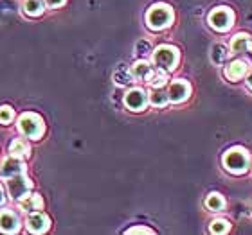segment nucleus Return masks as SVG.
<instances>
[{"label":"nucleus","instance_id":"2","mask_svg":"<svg viewBox=\"0 0 252 235\" xmlns=\"http://www.w3.org/2000/svg\"><path fill=\"white\" fill-rule=\"evenodd\" d=\"M221 162H223L227 173L231 174H243L251 167V157H249L247 149H243V147H231L229 151H225Z\"/></svg>","mask_w":252,"mask_h":235},{"label":"nucleus","instance_id":"26","mask_svg":"<svg viewBox=\"0 0 252 235\" xmlns=\"http://www.w3.org/2000/svg\"><path fill=\"white\" fill-rule=\"evenodd\" d=\"M126 234H153V230L146 226H133L130 230H126Z\"/></svg>","mask_w":252,"mask_h":235},{"label":"nucleus","instance_id":"3","mask_svg":"<svg viewBox=\"0 0 252 235\" xmlns=\"http://www.w3.org/2000/svg\"><path fill=\"white\" fill-rule=\"evenodd\" d=\"M152 59L157 68H160L164 72H171L179 65V49L173 47V45H160L152 52Z\"/></svg>","mask_w":252,"mask_h":235},{"label":"nucleus","instance_id":"30","mask_svg":"<svg viewBox=\"0 0 252 235\" xmlns=\"http://www.w3.org/2000/svg\"><path fill=\"white\" fill-rule=\"evenodd\" d=\"M247 51H249V52H252V40H251V42H249V47H247Z\"/></svg>","mask_w":252,"mask_h":235},{"label":"nucleus","instance_id":"13","mask_svg":"<svg viewBox=\"0 0 252 235\" xmlns=\"http://www.w3.org/2000/svg\"><path fill=\"white\" fill-rule=\"evenodd\" d=\"M130 72L133 76V79H137V81H150V78L153 76V68L146 59H139V61L131 65Z\"/></svg>","mask_w":252,"mask_h":235},{"label":"nucleus","instance_id":"19","mask_svg":"<svg viewBox=\"0 0 252 235\" xmlns=\"http://www.w3.org/2000/svg\"><path fill=\"white\" fill-rule=\"evenodd\" d=\"M205 207H207L211 212H220V210H223V207H225V199L221 198L218 192H213L205 199Z\"/></svg>","mask_w":252,"mask_h":235},{"label":"nucleus","instance_id":"12","mask_svg":"<svg viewBox=\"0 0 252 235\" xmlns=\"http://www.w3.org/2000/svg\"><path fill=\"white\" fill-rule=\"evenodd\" d=\"M223 74H225V78L229 79V81L236 83V81L243 79L249 74V65L245 61H242V59H234V61H231L227 65Z\"/></svg>","mask_w":252,"mask_h":235},{"label":"nucleus","instance_id":"7","mask_svg":"<svg viewBox=\"0 0 252 235\" xmlns=\"http://www.w3.org/2000/svg\"><path fill=\"white\" fill-rule=\"evenodd\" d=\"M148 94L141 88H131L125 95V104L130 111H142L148 106Z\"/></svg>","mask_w":252,"mask_h":235},{"label":"nucleus","instance_id":"21","mask_svg":"<svg viewBox=\"0 0 252 235\" xmlns=\"http://www.w3.org/2000/svg\"><path fill=\"white\" fill-rule=\"evenodd\" d=\"M148 83L152 84V88H164V84L168 83V72L158 68L157 72H153V76L150 78Z\"/></svg>","mask_w":252,"mask_h":235},{"label":"nucleus","instance_id":"24","mask_svg":"<svg viewBox=\"0 0 252 235\" xmlns=\"http://www.w3.org/2000/svg\"><path fill=\"white\" fill-rule=\"evenodd\" d=\"M13 117H15V113H13L11 106H0V124H9Z\"/></svg>","mask_w":252,"mask_h":235},{"label":"nucleus","instance_id":"23","mask_svg":"<svg viewBox=\"0 0 252 235\" xmlns=\"http://www.w3.org/2000/svg\"><path fill=\"white\" fill-rule=\"evenodd\" d=\"M209 230L213 232V234H227V232L231 230V223L227 219H216L211 223Z\"/></svg>","mask_w":252,"mask_h":235},{"label":"nucleus","instance_id":"14","mask_svg":"<svg viewBox=\"0 0 252 235\" xmlns=\"http://www.w3.org/2000/svg\"><path fill=\"white\" fill-rule=\"evenodd\" d=\"M18 207L24 212H36V210L43 209V199L38 194H29L27 192L22 199H18Z\"/></svg>","mask_w":252,"mask_h":235},{"label":"nucleus","instance_id":"27","mask_svg":"<svg viewBox=\"0 0 252 235\" xmlns=\"http://www.w3.org/2000/svg\"><path fill=\"white\" fill-rule=\"evenodd\" d=\"M45 2V5L47 7H53V9H56V7H62L63 4H65V0H43Z\"/></svg>","mask_w":252,"mask_h":235},{"label":"nucleus","instance_id":"29","mask_svg":"<svg viewBox=\"0 0 252 235\" xmlns=\"http://www.w3.org/2000/svg\"><path fill=\"white\" fill-rule=\"evenodd\" d=\"M247 86L252 90V74H251V76H249V79H247Z\"/></svg>","mask_w":252,"mask_h":235},{"label":"nucleus","instance_id":"22","mask_svg":"<svg viewBox=\"0 0 252 235\" xmlns=\"http://www.w3.org/2000/svg\"><path fill=\"white\" fill-rule=\"evenodd\" d=\"M227 49L221 45V43H216L215 47H213V51H211V59H213V63H216V65H221V63L227 59Z\"/></svg>","mask_w":252,"mask_h":235},{"label":"nucleus","instance_id":"4","mask_svg":"<svg viewBox=\"0 0 252 235\" xmlns=\"http://www.w3.org/2000/svg\"><path fill=\"white\" fill-rule=\"evenodd\" d=\"M18 130L27 138L38 140L43 135V131H45V124H43L42 117L36 115V113H24L18 119Z\"/></svg>","mask_w":252,"mask_h":235},{"label":"nucleus","instance_id":"15","mask_svg":"<svg viewBox=\"0 0 252 235\" xmlns=\"http://www.w3.org/2000/svg\"><path fill=\"white\" fill-rule=\"evenodd\" d=\"M9 153H11V157L26 158L31 155V146H29L24 138H16V140H13L9 144Z\"/></svg>","mask_w":252,"mask_h":235},{"label":"nucleus","instance_id":"28","mask_svg":"<svg viewBox=\"0 0 252 235\" xmlns=\"http://www.w3.org/2000/svg\"><path fill=\"white\" fill-rule=\"evenodd\" d=\"M5 201V194H4V188H2V185H0V205H4Z\"/></svg>","mask_w":252,"mask_h":235},{"label":"nucleus","instance_id":"6","mask_svg":"<svg viewBox=\"0 0 252 235\" xmlns=\"http://www.w3.org/2000/svg\"><path fill=\"white\" fill-rule=\"evenodd\" d=\"M31 188H32V182L27 176H24V173L16 174V176L7 180V192H9V196L13 199H22Z\"/></svg>","mask_w":252,"mask_h":235},{"label":"nucleus","instance_id":"10","mask_svg":"<svg viewBox=\"0 0 252 235\" xmlns=\"http://www.w3.org/2000/svg\"><path fill=\"white\" fill-rule=\"evenodd\" d=\"M26 226L27 230L31 232V234H43V232L49 230V226H51V221L49 217L43 212H31L29 217L26 221Z\"/></svg>","mask_w":252,"mask_h":235},{"label":"nucleus","instance_id":"25","mask_svg":"<svg viewBox=\"0 0 252 235\" xmlns=\"http://www.w3.org/2000/svg\"><path fill=\"white\" fill-rule=\"evenodd\" d=\"M135 52L141 54V56H146V54H150V52H152V43L148 42V40H141V42H137Z\"/></svg>","mask_w":252,"mask_h":235},{"label":"nucleus","instance_id":"5","mask_svg":"<svg viewBox=\"0 0 252 235\" xmlns=\"http://www.w3.org/2000/svg\"><path fill=\"white\" fill-rule=\"evenodd\" d=\"M207 22H209L211 29H215L218 32H225L234 24V13H232V9L221 5V7H216V9L211 11Z\"/></svg>","mask_w":252,"mask_h":235},{"label":"nucleus","instance_id":"11","mask_svg":"<svg viewBox=\"0 0 252 235\" xmlns=\"http://www.w3.org/2000/svg\"><path fill=\"white\" fill-rule=\"evenodd\" d=\"M20 230V219L13 210H2L0 212V232L4 234H16Z\"/></svg>","mask_w":252,"mask_h":235},{"label":"nucleus","instance_id":"8","mask_svg":"<svg viewBox=\"0 0 252 235\" xmlns=\"http://www.w3.org/2000/svg\"><path fill=\"white\" fill-rule=\"evenodd\" d=\"M189 94H191V84L188 81H184V79H177V81H173V83L169 84L168 97H169V103H173V104L184 103L189 97Z\"/></svg>","mask_w":252,"mask_h":235},{"label":"nucleus","instance_id":"9","mask_svg":"<svg viewBox=\"0 0 252 235\" xmlns=\"http://www.w3.org/2000/svg\"><path fill=\"white\" fill-rule=\"evenodd\" d=\"M24 171H26V165L22 162V158L9 157L0 163V178H5V180H9L16 174H22Z\"/></svg>","mask_w":252,"mask_h":235},{"label":"nucleus","instance_id":"18","mask_svg":"<svg viewBox=\"0 0 252 235\" xmlns=\"http://www.w3.org/2000/svg\"><path fill=\"white\" fill-rule=\"evenodd\" d=\"M45 2L43 0H24V11L29 16H40L45 11Z\"/></svg>","mask_w":252,"mask_h":235},{"label":"nucleus","instance_id":"17","mask_svg":"<svg viewBox=\"0 0 252 235\" xmlns=\"http://www.w3.org/2000/svg\"><path fill=\"white\" fill-rule=\"evenodd\" d=\"M249 42H251V36L245 34V32H240L231 40V52L240 54V52H247Z\"/></svg>","mask_w":252,"mask_h":235},{"label":"nucleus","instance_id":"1","mask_svg":"<svg viewBox=\"0 0 252 235\" xmlns=\"http://www.w3.org/2000/svg\"><path fill=\"white\" fill-rule=\"evenodd\" d=\"M173 9L168 4H153L146 13V26L152 31H164L173 24Z\"/></svg>","mask_w":252,"mask_h":235},{"label":"nucleus","instance_id":"20","mask_svg":"<svg viewBox=\"0 0 252 235\" xmlns=\"http://www.w3.org/2000/svg\"><path fill=\"white\" fill-rule=\"evenodd\" d=\"M131 79H133V76H131V72L125 67V65H121V67L116 70V74H114V81H116V84H119V86L130 84Z\"/></svg>","mask_w":252,"mask_h":235},{"label":"nucleus","instance_id":"16","mask_svg":"<svg viewBox=\"0 0 252 235\" xmlns=\"http://www.w3.org/2000/svg\"><path fill=\"white\" fill-rule=\"evenodd\" d=\"M148 99H150V104L155 106V108H164L169 103L168 92H164L162 88H153L148 94Z\"/></svg>","mask_w":252,"mask_h":235}]
</instances>
